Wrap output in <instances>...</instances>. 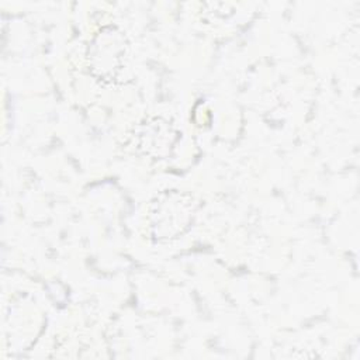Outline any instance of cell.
Returning a JSON list of instances; mask_svg holds the SVG:
<instances>
[{"mask_svg": "<svg viewBox=\"0 0 360 360\" xmlns=\"http://www.w3.org/2000/svg\"><path fill=\"white\" fill-rule=\"evenodd\" d=\"M197 202L188 193L167 190L156 195L148 210L150 238L158 243L172 242L184 235L195 217Z\"/></svg>", "mask_w": 360, "mask_h": 360, "instance_id": "1", "label": "cell"}, {"mask_svg": "<svg viewBox=\"0 0 360 360\" xmlns=\"http://www.w3.org/2000/svg\"><path fill=\"white\" fill-rule=\"evenodd\" d=\"M128 58V38L120 27L112 24L93 34L86 51L89 73L103 83L114 82L125 69Z\"/></svg>", "mask_w": 360, "mask_h": 360, "instance_id": "2", "label": "cell"}, {"mask_svg": "<svg viewBox=\"0 0 360 360\" xmlns=\"http://www.w3.org/2000/svg\"><path fill=\"white\" fill-rule=\"evenodd\" d=\"M179 139L173 125L160 117L143 120L136 132V145L143 155L153 159L167 158Z\"/></svg>", "mask_w": 360, "mask_h": 360, "instance_id": "3", "label": "cell"}]
</instances>
